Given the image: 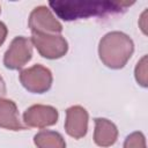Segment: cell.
Segmentation results:
<instances>
[{
  "label": "cell",
  "instance_id": "5b68a950",
  "mask_svg": "<svg viewBox=\"0 0 148 148\" xmlns=\"http://www.w3.org/2000/svg\"><path fill=\"white\" fill-rule=\"evenodd\" d=\"M32 58L31 39L24 36L15 37L3 56V65L12 71L21 69Z\"/></svg>",
  "mask_w": 148,
  "mask_h": 148
},
{
  "label": "cell",
  "instance_id": "ba28073f",
  "mask_svg": "<svg viewBox=\"0 0 148 148\" xmlns=\"http://www.w3.org/2000/svg\"><path fill=\"white\" fill-rule=\"evenodd\" d=\"M88 111L81 105H73L66 110L65 131L66 133L74 138L81 139L86 136L88 132Z\"/></svg>",
  "mask_w": 148,
  "mask_h": 148
},
{
  "label": "cell",
  "instance_id": "8fae6325",
  "mask_svg": "<svg viewBox=\"0 0 148 148\" xmlns=\"http://www.w3.org/2000/svg\"><path fill=\"white\" fill-rule=\"evenodd\" d=\"M34 143L37 148H66V142L62 135L50 130H44L35 134Z\"/></svg>",
  "mask_w": 148,
  "mask_h": 148
},
{
  "label": "cell",
  "instance_id": "5bb4252c",
  "mask_svg": "<svg viewBox=\"0 0 148 148\" xmlns=\"http://www.w3.org/2000/svg\"><path fill=\"white\" fill-rule=\"evenodd\" d=\"M7 34H8V29H7L6 24L0 21V46H1V45L3 44V42L6 40Z\"/></svg>",
  "mask_w": 148,
  "mask_h": 148
},
{
  "label": "cell",
  "instance_id": "7a4b0ae2",
  "mask_svg": "<svg viewBox=\"0 0 148 148\" xmlns=\"http://www.w3.org/2000/svg\"><path fill=\"white\" fill-rule=\"evenodd\" d=\"M134 52L132 38L121 31L105 34L98 44V56L101 61L111 69L123 68Z\"/></svg>",
  "mask_w": 148,
  "mask_h": 148
},
{
  "label": "cell",
  "instance_id": "7c38bea8",
  "mask_svg": "<svg viewBox=\"0 0 148 148\" xmlns=\"http://www.w3.org/2000/svg\"><path fill=\"white\" fill-rule=\"evenodd\" d=\"M134 75L136 82L146 88L147 87V56H143L136 64L135 69H134Z\"/></svg>",
  "mask_w": 148,
  "mask_h": 148
},
{
  "label": "cell",
  "instance_id": "9a60e30c",
  "mask_svg": "<svg viewBox=\"0 0 148 148\" xmlns=\"http://www.w3.org/2000/svg\"><path fill=\"white\" fill-rule=\"evenodd\" d=\"M6 94V84H5V81L0 76V98Z\"/></svg>",
  "mask_w": 148,
  "mask_h": 148
},
{
  "label": "cell",
  "instance_id": "30bf717a",
  "mask_svg": "<svg viewBox=\"0 0 148 148\" xmlns=\"http://www.w3.org/2000/svg\"><path fill=\"white\" fill-rule=\"evenodd\" d=\"M0 127L9 131L24 130V125L20 120L17 106L12 99L0 98Z\"/></svg>",
  "mask_w": 148,
  "mask_h": 148
},
{
  "label": "cell",
  "instance_id": "9c48e42d",
  "mask_svg": "<svg viewBox=\"0 0 148 148\" xmlns=\"http://www.w3.org/2000/svg\"><path fill=\"white\" fill-rule=\"evenodd\" d=\"M94 141L98 147L106 148L116 143L118 139L117 126L106 118H95Z\"/></svg>",
  "mask_w": 148,
  "mask_h": 148
},
{
  "label": "cell",
  "instance_id": "3957f363",
  "mask_svg": "<svg viewBox=\"0 0 148 148\" xmlns=\"http://www.w3.org/2000/svg\"><path fill=\"white\" fill-rule=\"evenodd\" d=\"M31 43L43 58L50 60L59 59L68 51V43L61 35L32 32Z\"/></svg>",
  "mask_w": 148,
  "mask_h": 148
},
{
  "label": "cell",
  "instance_id": "52a82bcc",
  "mask_svg": "<svg viewBox=\"0 0 148 148\" xmlns=\"http://www.w3.org/2000/svg\"><path fill=\"white\" fill-rule=\"evenodd\" d=\"M58 110L51 105L35 104L29 106L23 113V121L28 127L45 128L57 124Z\"/></svg>",
  "mask_w": 148,
  "mask_h": 148
},
{
  "label": "cell",
  "instance_id": "277c9868",
  "mask_svg": "<svg viewBox=\"0 0 148 148\" xmlns=\"http://www.w3.org/2000/svg\"><path fill=\"white\" fill-rule=\"evenodd\" d=\"M53 76L49 68L43 65H34L29 68L21 71V84L32 94H44L52 86Z\"/></svg>",
  "mask_w": 148,
  "mask_h": 148
},
{
  "label": "cell",
  "instance_id": "6da1fadb",
  "mask_svg": "<svg viewBox=\"0 0 148 148\" xmlns=\"http://www.w3.org/2000/svg\"><path fill=\"white\" fill-rule=\"evenodd\" d=\"M133 2L127 1H50V7L64 21L88 18L90 16H106L126 10Z\"/></svg>",
  "mask_w": 148,
  "mask_h": 148
},
{
  "label": "cell",
  "instance_id": "8992f818",
  "mask_svg": "<svg viewBox=\"0 0 148 148\" xmlns=\"http://www.w3.org/2000/svg\"><path fill=\"white\" fill-rule=\"evenodd\" d=\"M28 24L31 32L59 35L62 31L61 23L56 18L51 9L46 6L35 7L29 15Z\"/></svg>",
  "mask_w": 148,
  "mask_h": 148
},
{
  "label": "cell",
  "instance_id": "2e32d148",
  "mask_svg": "<svg viewBox=\"0 0 148 148\" xmlns=\"http://www.w3.org/2000/svg\"><path fill=\"white\" fill-rule=\"evenodd\" d=\"M0 12H1V8H0Z\"/></svg>",
  "mask_w": 148,
  "mask_h": 148
},
{
  "label": "cell",
  "instance_id": "4fadbf2b",
  "mask_svg": "<svg viewBox=\"0 0 148 148\" xmlns=\"http://www.w3.org/2000/svg\"><path fill=\"white\" fill-rule=\"evenodd\" d=\"M124 148H146V138L142 132H133L126 136Z\"/></svg>",
  "mask_w": 148,
  "mask_h": 148
}]
</instances>
